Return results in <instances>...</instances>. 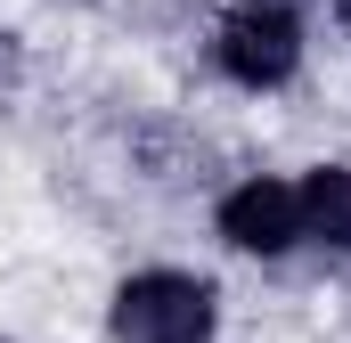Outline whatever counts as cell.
<instances>
[{
	"label": "cell",
	"instance_id": "1",
	"mask_svg": "<svg viewBox=\"0 0 351 343\" xmlns=\"http://www.w3.org/2000/svg\"><path fill=\"white\" fill-rule=\"evenodd\" d=\"M221 74L245 90H278L294 66H302V16L286 0H237L221 16V41H213Z\"/></svg>",
	"mask_w": 351,
	"mask_h": 343
},
{
	"label": "cell",
	"instance_id": "2",
	"mask_svg": "<svg viewBox=\"0 0 351 343\" xmlns=\"http://www.w3.org/2000/svg\"><path fill=\"white\" fill-rule=\"evenodd\" d=\"M114 343H213V286L147 270L114 294Z\"/></svg>",
	"mask_w": 351,
	"mask_h": 343
},
{
	"label": "cell",
	"instance_id": "3",
	"mask_svg": "<svg viewBox=\"0 0 351 343\" xmlns=\"http://www.w3.org/2000/svg\"><path fill=\"white\" fill-rule=\"evenodd\" d=\"M221 237L245 246V254H286V246L302 237L294 188H286V180H245V188H229V196H221Z\"/></svg>",
	"mask_w": 351,
	"mask_h": 343
},
{
	"label": "cell",
	"instance_id": "4",
	"mask_svg": "<svg viewBox=\"0 0 351 343\" xmlns=\"http://www.w3.org/2000/svg\"><path fill=\"white\" fill-rule=\"evenodd\" d=\"M294 204H302V237H319V246H351V172H343V164L311 172V180L294 188Z\"/></svg>",
	"mask_w": 351,
	"mask_h": 343
},
{
	"label": "cell",
	"instance_id": "5",
	"mask_svg": "<svg viewBox=\"0 0 351 343\" xmlns=\"http://www.w3.org/2000/svg\"><path fill=\"white\" fill-rule=\"evenodd\" d=\"M335 8H343V16H351V0H335Z\"/></svg>",
	"mask_w": 351,
	"mask_h": 343
}]
</instances>
